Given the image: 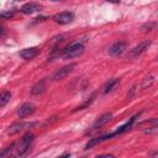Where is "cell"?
I'll use <instances>...</instances> for the list:
<instances>
[{
    "label": "cell",
    "mask_w": 158,
    "mask_h": 158,
    "mask_svg": "<svg viewBox=\"0 0 158 158\" xmlns=\"http://www.w3.org/2000/svg\"><path fill=\"white\" fill-rule=\"evenodd\" d=\"M94 96H95V95H94V94H93V95H91V96H90V98H89V99H90V100H86V101H85V102H84V104H83V105H80V106H78V107H77V109H75V110H83V109H84V107H86V106H88V105H90V104H91V102H93V100H94Z\"/></svg>",
    "instance_id": "cell-20"
},
{
    "label": "cell",
    "mask_w": 158,
    "mask_h": 158,
    "mask_svg": "<svg viewBox=\"0 0 158 158\" xmlns=\"http://www.w3.org/2000/svg\"><path fill=\"white\" fill-rule=\"evenodd\" d=\"M33 141H35V135L32 132H26L22 136V138L20 139V142H19V146H17V156H25V154H27V152L30 151V147L33 143Z\"/></svg>",
    "instance_id": "cell-2"
},
{
    "label": "cell",
    "mask_w": 158,
    "mask_h": 158,
    "mask_svg": "<svg viewBox=\"0 0 158 158\" xmlns=\"http://www.w3.org/2000/svg\"><path fill=\"white\" fill-rule=\"evenodd\" d=\"M37 125V122H16V123H12L9 130H7V133L9 135H15L22 130H28V128H32Z\"/></svg>",
    "instance_id": "cell-8"
},
{
    "label": "cell",
    "mask_w": 158,
    "mask_h": 158,
    "mask_svg": "<svg viewBox=\"0 0 158 158\" xmlns=\"http://www.w3.org/2000/svg\"><path fill=\"white\" fill-rule=\"evenodd\" d=\"M16 14V10H6V11H2L0 14V20H10L15 16Z\"/></svg>",
    "instance_id": "cell-16"
},
{
    "label": "cell",
    "mask_w": 158,
    "mask_h": 158,
    "mask_svg": "<svg viewBox=\"0 0 158 158\" xmlns=\"http://www.w3.org/2000/svg\"><path fill=\"white\" fill-rule=\"evenodd\" d=\"M156 27H157L156 22H147L142 26V32H151V31L156 30Z\"/></svg>",
    "instance_id": "cell-18"
},
{
    "label": "cell",
    "mask_w": 158,
    "mask_h": 158,
    "mask_svg": "<svg viewBox=\"0 0 158 158\" xmlns=\"http://www.w3.org/2000/svg\"><path fill=\"white\" fill-rule=\"evenodd\" d=\"M75 15L72 11H63V12H58L53 16V21L58 25H68L70 22H73Z\"/></svg>",
    "instance_id": "cell-3"
},
{
    "label": "cell",
    "mask_w": 158,
    "mask_h": 158,
    "mask_svg": "<svg viewBox=\"0 0 158 158\" xmlns=\"http://www.w3.org/2000/svg\"><path fill=\"white\" fill-rule=\"evenodd\" d=\"M127 41H123V40H120L117 42H115L110 48H109V54L112 56V57H118L121 56L126 49H127Z\"/></svg>",
    "instance_id": "cell-4"
},
{
    "label": "cell",
    "mask_w": 158,
    "mask_h": 158,
    "mask_svg": "<svg viewBox=\"0 0 158 158\" xmlns=\"http://www.w3.org/2000/svg\"><path fill=\"white\" fill-rule=\"evenodd\" d=\"M49 1H53V2H62V1H65V0H49Z\"/></svg>",
    "instance_id": "cell-24"
},
{
    "label": "cell",
    "mask_w": 158,
    "mask_h": 158,
    "mask_svg": "<svg viewBox=\"0 0 158 158\" xmlns=\"http://www.w3.org/2000/svg\"><path fill=\"white\" fill-rule=\"evenodd\" d=\"M11 100V93L9 90H4L0 93V107H4Z\"/></svg>",
    "instance_id": "cell-14"
},
{
    "label": "cell",
    "mask_w": 158,
    "mask_h": 158,
    "mask_svg": "<svg viewBox=\"0 0 158 158\" xmlns=\"http://www.w3.org/2000/svg\"><path fill=\"white\" fill-rule=\"evenodd\" d=\"M36 111V106L32 102H23L19 109H17V116L19 118H26L31 116Z\"/></svg>",
    "instance_id": "cell-7"
},
{
    "label": "cell",
    "mask_w": 158,
    "mask_h": 158,
    "mask_svg": "<svg viewBox=\"0 0 158 158\" xmlns=\"http://www.w3.org/2000/svg\"><path fill=\"white\" fill-rule=\"evenodd\" d=\"M106 1H109V2H114V4H117V2H120L121 0H106Z\"/></svg>",
    "instance_id": "cell-23"
},
{
    "label": "cell",
    "mask_w": 158,
    "mask_h": 158,
    "mask_svg": "<svg viewBox=\"0 0 158 158\" xmlns=\"http://www.w3.org/2000/svg\"><path fill=\"white\" fill-rule=\"evenodd\" d=\"M153 81H154V77H153V75H148V77H146V78L143 79L141 88H142V89H147V88H149V86L153 84Z\"/></svg>",
    "instance_id": "cell-17"
},
{
    "label": "cell",
    "mask_w": 158,
    "mask_h": 158,
    "mask_svg": "<svg viewBox=\"0 0 158 158\" xmlns=\"http://www.w3.org/2000/svg\"><path fill=\"white\" fill-rule=\"evenodd\" d=\"M43 9V6L40 4V2H35V1H31V2H26L21 6L20 11L25 15H31L33 12H37V11H41Z\"/></svg>",
    "instance_id": "cell-9"
},
{
    "label": "cell",
    "mask_w": 158,
    "mask_h": 158,
    "mask_svg": "<svg viewBox=\"0 0 158 158\" xmlns=\"http://www.w3.org/2000/svg\"><path fill=\"white\" fill-rule=\"evenodd\" d=\"M5 35H6V30L2 25H0V37H4Z\"/></svg>",
    "instance_id": "cell-22"
},
{
    "label": "cell",
    "mask_w": 158,
    "mask_h": 158,
    "mask_svg": "<svg viewBox=\"0 0 158 158\" xmlns=\"http://www.w3.org/2000/svg\"><path fill=\"white\" fill-rule=\"evenodd\" d=\"M41 49L38 47H28V48H23L19 52V56L25 59V60H30V59H33L35 57H37L40 54Z\"/></svg>",
    "instance_id": "cell-10"
},
{
    "label": "cell",
    "mask_w": 158,
    "mask_h": 158,
    "mask_svg": "<svg viewBox=\"0 0 158 158\" xmlns=\"http://www.w3.org/2000/svg\"><path fill=\"white\" fill-rule=\"evenodd\" d=\"M157 131H158V126H157V123H153V126L152 127H148V130H146L144 132L148 133V135H156Z\"/></svg>",
    "instance_id": "cell-21"
},
{
    "label": "cell",
    "mask_w": 158,
    "mask_h": 158,
    "mask_svg": "<svg viewBox=\"0 0 158 158\" xmlns=\"http://www.w3.org/2000/svg\"><path fill=\"white\" fill-rule=\"evenodd\" d=\"M117 83H118V80H117V79H115V78H114V79H110L109 81H106V84H105V85H104V88H102V89H104V90H102V91H104V94H107V93L112 91V90H114V88L117 85Z\"/></svg>",
    "instance_id": "cell-15"
},
{
    "label": "cell",
    "mask_w": 158,
    "mask_h": 158,
    "mask_svg": "<svg viewBox=\"0 0 158 158\" xmlns=\"http://www.w3.org/2000/svg\"><path fill=\"white\" fill-rule=\"evenodd\" d=\"M44 91H46V81H44V79H42L38 83H36L31 89V94L32 95H41Z\"/></svg>",
    "instance_id": "cell-12"
},
{
    "label": "cell",
    "mask_w": 158,
    "mask_h": 158,
    "mask_svg": "<svg viewBox=\"0 0 158 158\" xmlns=\"http://www.w3.org/2000/svg\"><path fill=\"white\" fill-rule=\"evenodd\" d=\"M15 148V143H11L9 147H6L4 151H1L0 152V157H6V156H9V154H11V152H12V149Z\"/></svg>",
    "instance_id": "cell-19"
},
{
    "label": "cell",
    "mask_w": 158,
    "mask_h": 158,
    "mask_svg": "<svg viewBox=\"0 0 158 158\" xmlns=\"http://www.w3.org/2000/svg\"><path fill=\"white\" fill-rule=\"evenodd\" d=\"M111 118H112V114H111V112H105V114H102V115L99 116V117L96 118V121L94 122L93 130H98V128L102 127V126L106 125Z\"/></svg>",
    "instance_id": "cell-11"
},
{
    "label": "cell",
    "mask_w": 158,
    "mask_h": 158,
    "mask_svg": "<svg viewBox=\"0 0 158 158\" xmlns=\"http://www.w3.org/2000/svg\"><path fill=\"white\" fill-rule=\"evenodd\" d=\"M136 117H137V115L136 116H133V117H131L130 118V121H127L126 123H123L122 126H120L114 133H115V136L116 135H120V133H123V132H126V131H128L132 126H133V123H135V121H136Z\"/></svg>",
    "instance_id": "cell-13"
},
{
    "label": "cell",
    "mask_w": 158,
    "mask_h": 158,
    "mask_svg": "<svg viewBox=\"0 0 158 158\" xmlns=\"http://www.w3.org/2000/svg\"><path fill=\"white\" fill-rule=\"evenodd\" d=\"M151 44H152V41L151 40H147V41L141 42L139 44H137L136 47H133L132 49H130V52L127 53V57L128 58H136V57H138L139 54H142L143 52H146V49H148V47Z\"/></svg>",
    "instance_id": "cell-5"
},
{
    "label": "cell",
    "mask_w": 158,
    "mask_h": 158,
    "mask_svg": "<svg viewBox=\"0 0 158 158\" xmlns=\"http://www.w3.org/2000/svg\"><path fill=\"white\" fill-rule=\"evenodd\" d=\"M84 51H85V47L81 42H74L63 49L62 56L64 59H70V58H75V57L81 56L84 53Z\"/></svg>",
    "instance_id": "cell-1"
},
{
    "label": "cell",
    "mask_w": 158,
    "mask_h": 158,
    "mask_svg": "<svg viewBox=\"0 0 158 158\" xmlns=\"http://www.w3.org/2000/svg\"><path fill=\"white\" fill-rule=\"evenodd\" d=\"M75 65H77L75 63H69V64L62 67L60 69H58L57 72H54V74L52 75V80H62V79H64L67 75H69L73 72V69L75 68Z\"/></svg>",
    "instance_id": "cell-6"
}]
</instances>
